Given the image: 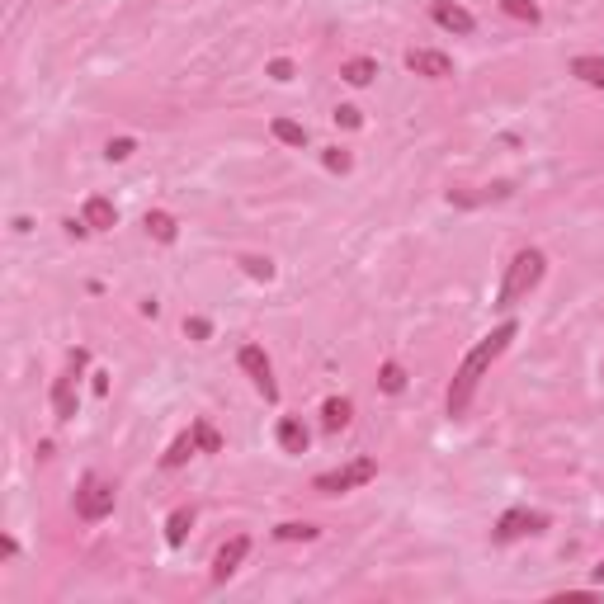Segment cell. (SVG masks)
<instances>
[{"mask_svg":"<svg viewBox=\"0 0 604 604\" xmlns=\"http://www.w3.org/2000/svg\"><path fill=\"white\" fill-rule=\"evenodd\" d=\"M515 336H520V326H515V321H501L491 336H482L468 354H463V364H458V373H453V383H449V402H444L453 420L468 416V406H472V397H477L482 378H487L491 364H496V359L510 350V340H515Z\"/></svg>","mask_w":604,"mask_h":604,"instance_id":"6da1fadb","label":"cell"},{"mask_svg":"<svg viewBox=\"0 0 604 604\" xmlns=\"http://www.w3.org/2000/svg\"><path fill=\"white\" fill-rule=\"evenodd\" d=\"M543 274H548V255L538 251V246L515 251L510 265H505V274H501V288H496V307H501V312H515V307L543 284Z\"/></svg>","mask_w":604,"mask_h":604,"instance_id":"7a4b0ae2","label":"cell"},{"mask_svg":"<svg viewBox=\"0 0 604 604\" xmlns=\"http://www.w3.org/2000/svg\"><path fill=\"white\" fill-rule=\"evenodd\" d=\"M76 520L85 524H100L114 515V505H118V487L109 482V477H100V472H85L81 477V487H76Z\"/></svg>","mask_w":604,"mask_h":604,"instance_id":"3957f363","label":"cell"},{"mask_svg":"<svg viewBox=\"0 0 604 604\" xmlns=\"http://www.w3.org/2000/svg\"><path fill=\"white\" fill-rule=\"evenodd\" d=\"M373 477H378V463H373V458H354V463H345V468L321 472L317 482H312V491H321V496H340V491L364 487V482H373Z\"/></svg>","mask_w":604,"mask_h":604,"instance_id":"277c9868","label":"cell"},{"mask_svg":"<svg viewBox=\"0 0 604 604\" xmlns=\"http://www.w3.org/2000/svg\"><path fill=\"white\" fill-rule=\"evenodd\" d=\"M85 364H90V354H85V350H71L62 378L52 383V416H57V420H76V383H81V369H85Z\"/></svg>","mask_w":604,"mask_h":604,"instance_id":"5b68a950","label":"cell"},{"mask_svg":"<svg viewBox=\"0 0 604 604\" xmlns=\"http://www.w3.org/2000/svg\"><path fill=\"white\" fill-rule=\"evenodd\" d=\"M548 524L553 520H548L543 510H505L501 520H496V529H491V538H496V543H520V538L543 534Z\"/></svg>","mask_w":604,"mask_h":604,"instance_id":"8992f818","label":"cell"},{"mask_svg":"<svg viewBox=\"0 0 604 604\" xmlns=\"http://www.w3.org/2000/svg\"><path fill=\"white\" fill-rule=\"evenodd\" d=\"M236 364H241V373L255 383V392L265 397V402H279V383H274V364H269V354L260 350V345H241V354H236Z\"/></svg>","mask_w":604,"mask_h":604,"instance_id":"52a82bcc","label":"cell"},{"mask_svg":"<svg viewBox=\"0 0 604 604\" xmlns=\"http://www.w3.org/2000/svg\"><path fill=\"white\" fill-rule=\"evenodd\" d=\"M406 71H416V76H425V81H449L453 62L435 48H411L406 52Z\"/></svg>","mask_w":604,"mask_h":604,"instance_id":"ba28073f","label":"cell"},{"mask_svg":"<svg viewBox=\"0 0 604 604\" xmlns=\"http://www.w3.org/2000/svg\"><path fill=\"white\" fill-rule=\"evenodd\" d=\"M246 553H251V538H246V534H236L232 543H222L218 557H213V581L222 586L227 576H236V567L246 562Z\"/></svg>","mask_w":604,"mask_h":604,"instance_id":"9c48e42d","label":"cell"},{"mask_svg":"<svg viewBox=\"0 0 604 604\" xmlns=\"http://www.w3.org/2000/svg\"><path fill=\"white\" fill-rule=\"evenodd\" d=\"M430 15H435L439 29H449V34H458V38H468L472 29H477V19H472L463 5H453V0H435V5H430Z\"/></svg>","mask_w":604,"mask_h":604,"instance_id":"30bf717a","label":"cell"},{"mask_svg":"<svg viewBox=\"0 0 604 604\" xmlns=\"http://www.w3.org/2000/svg\"><path fill=\"white\" fill-rule=\"evenodd\" d=\"M81 222L90 227V232H109V227L118 222V208L104 199V194H90V199H85V208H81Z\"/></svg>","mask_w":604,"mask_h":604,"instance_id":"8fae6325","label":"cell"},{"mask_svg":"<svg viewBox=\"0 0 604 604\" xmlns=\"http://www.w3.org/2000/svg\"><path fill=\"white\" fill-rule=\"evenodd\" d=\"M194 453H199V439H194V430H185V435L170 439V449L161 453V468H185Z\"/></svg>","mask_w":604,"mask_h":604,"instance_id":"7c38bea8","label":"cell"},{"mask_svg":"<svg viewBox=\"0 0 604 604\" xmlns=\"http://www.w3.org/2000/svg\"><path fill=\"white\" fill-rule=\"evenodd\" d=\"M142 227H147L151 241H161V246H170L175 236H180V222L170 218V213H161V208H151L147 218H142Z\"/></svg>","mask_w":604,"mask_h":604,"instance_id":"4fadbf2b","label":"cell"},{"mask_svg":"<svg viewBox=\"0 0 604 604\" xmlns=\"http://www.w3.org/2000/svg\"><path fill=\"white\" fill-rule=\"evenodd\" d=\"M350 416H354V406L345 402V397H331V402L321 406V430H326V435H336V430L350 425Z\"/></svg>","mask_w":604,"mask_h":604,"instance_id":"5bb4252c","label":"cell"},{"mask_svg":"<svg viewBox=\"0 0 604 604\" xmlns=\"http://www.w3.org/2000/svg\"><path fill=\"white\" fill-rule=\"evenodd\" d=\"M274 439H279V449L284 453H307V430H302V420H279V430H274Z\"/></svg>","mask_w":604,"mask_h":604,"instance_id":"9a60e30c","label":"cell"},{"mask_svg":"<svg viewBox=\"0 0 604 604\" xmlns=\"http://www.w3.org/2000/svg\"><path fill=\"white\" fill-rule=\"evenodd\" d=\"M571 76H576V81H586V85H595V90H604V57H595V52L576 57V62H571Z\"/></svg>","mask_w":604,"mask_h":604,"instance_id":"2e32d148","label":"cell"},{"mask_svg":"<svg viewBox=\"0 0 604 604\" xmlns=\"http://www.w3.org/2000/svg\"><path fill=\"white\" fill-rule=\"evenodd\" d=\"M189 529H194V505H180V510H170V520H166V543H170V548H180Z\"/></svg>","mask_w":604,"mask_h":604,"instance_id":"e0dca14e","label":"cell"},{"mask_svg":"<svg viewBox=\"0 0 604 604\" xmlns=\"http://www.w3.org/2000/svg\"><path fill=\"white\" fill-rule=\"evenodd\" d=\"M340 76L350 85H369L373 76H378V62H373V57H350V62L340 67Z\"/></svg>","mask_w":604,"mask_h":604,"instance_id":"ac0fdd59","label":"cell"},{"mask_svg":"<svg viewBox=\"0 0 604 604\" xmlns=\"http://www.w3.org/2000/svg\"><path fill=\"white\" fill-rule=\"evenodd\" d=\"M317 534H321V529H317V524H307V520H288V524H279V529H274V538H279V543H312Z\"/></svg>","mask_w":604,"mask_h":604,"instance_id":"d6986e66","label":"cell"},{"mask_svg":"<svg viewBox=\"0 0 604 604\" xmlns=\"http://www.w3.org/2000/svg\"><path fill=\"white\" fill-rule=\"evenodd\" d=\"M274 137H279L284 147H307V128L293 123V118H274Z\"/></svg>","mask_w":604,"mask_h":604,"instance_id":"ffe728a7","label":"cell"},{"mask_svg":"<svg viewBox=\"0 0 604 604\" xmlns=\"http://www.w3.org/2000/svg\"><path fill=\"white\" fill-rule=\"evenodd\" d=\"M241 269H246L251 279H260V284L274 279V260H269V255H241Z\"/></svg>","mask_w":604,"mask_h":604,"instance_id":"44dd1931","label":"cell"},{"mask_svg":"<svg viewBox=\"0 0 604 604\" xmlns=\"http://www.w3.org/2000/svg\"><path fill=\"white\" fill-rule=\"evenodd\" d=\"M378 387L397 397V392H402V387H406V373H402V364H383V369H378Z\"/></svg>","mask_w":604,"mask_h":604,"instance_id":"7402d4cb","label":"cell"},{"mask_svg":"<svg viewBox=\"0 0 604 604\" xmlns=\"http://www.w3.org/2000/svg\"><path fill=\"white\" fill-rule=\"evenodd\" d=\"M501 10L510 19H524V24H538V5L534 0H501Z\"/></svg>","mask_w":604,"mask_h":604,"instance_id":"603a6c76","label":"cell"},{"mask_svg":"<svg viewBox=\"0 0 604 604\" xmlns=\"http://www.w3.org/2000/svg\"><path fill=\"white\" fill-rule=\"evenodd\" d=\"M194 439H199V449L203 453H218L222 449V435L208 425V420H194Z\"/></svg>","mask_w":604,"mask_h":604,"instance_id":"cb8c5ba5","label":"cell"},{"mask_svg":"<svg viewBox=\"0 0 604 604\" xmlns=\"http://www.w3.org/2000/svg\"><path fill=\"white\" fill-rule=\"evenodd\" d=\"M321 161H326V170H336V175H345V170L354 166V161H350V151H340V147H331L326 156H321Z\"/></svg>","mask_w":604,"mask_h":604,"instance_id":"d4e9b609","label":"cell"},{"mask_svg":"<svg viewBox=\"0 0 604 604\" xmlns=\"http://www.w3.org/2000/svg\"><path fill=\"white\" fill-rule=\"evenodd\" d=\"M133 137H118V142H109V147H104V156H109V161H128V156H133Z\"/></svg>","mask_w":604,"mask_h":604,"instance_id":"484cf974","label":"cell"},{"mask_svg":"<svg viewBox=\"0 0 604 604\" xmlns=\"http://www.w3.org/2000/svg\"><path fill=\"white\" fill-rule=\"evenodd\" d=\"M336 123H340V128H359V123H364V114H359L354 104H340V109H336Z\"/></svg>","mask_w":604,"mask_h":604,"instance_id":"4316f807","label":"cell"},{"mask_svg":"<svg viewBox=\"0 0 604 604\" xmlns=\"http://www.w3.org/2000/svg\"><path fill=\"white\" fill-rule=\"evenodd\" d=\"M269 76H274V81H293V62H288V57H274V62H269Z\"/></svg>","mask_w":604,"mask_h":604,"instance_id":"83f0119b","label":"cell"},{"mask_svg":"<svg viewBox=\"0 0 604 604\" xmlns=\"http://www.w3.org/2000/svg\"><path fill=\"white\" fill-rule=\"evenodd\" d=\"M208 331H213V326H208L203 317H189L185 321V336H194V340H208Z\"/></svg>","mask_w":604,"mask_h":604,"instance_id":"f1b7e54d","label":"cell"},{"mask_svg":"<svg viewBox=\"0 0 604 604\" xmlns=\"http://www.w3.org/2000/svg\"><path fill=\"white\" fill-rule=\"evenodd\" d=\"M0 557H19V543H15V538H0Z\"/></svg>","mask_w":604,"mask_h":604,"instance_id":"f546056e","label":"cell"},{"mask_svg":"<svg viewBox=\"0 0 604 604\" xmlns=\"http://www.w3.org/2000/svg\"><path fill=\"white\" fill-rule=\"evenodd\" d=\"M595 586H604V562H600V567H595Z\"/></svg>","mask_w":604,"mask_h":604,"instance_id":"4dcf8cb0","label":"cell"}]
</instances>
